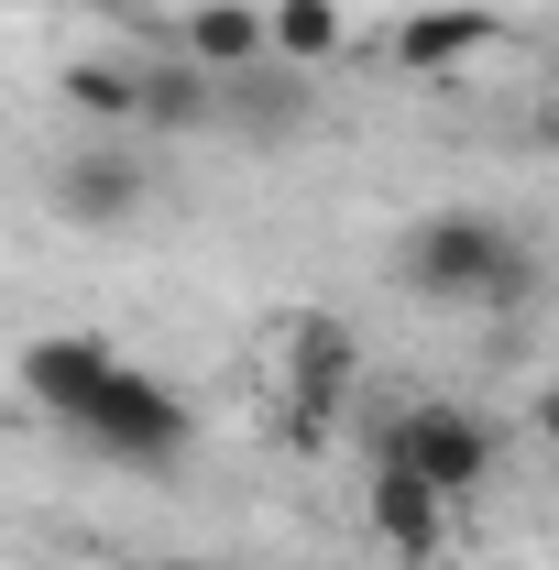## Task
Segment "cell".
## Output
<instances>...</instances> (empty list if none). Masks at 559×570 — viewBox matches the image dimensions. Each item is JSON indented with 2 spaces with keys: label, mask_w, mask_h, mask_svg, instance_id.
Segmentation results:
<instances>
[{
  "label": "cell",
  "mask_w": 559,
  "mask_h": 570,
  "mask_svg": "<svg viewBox=\"0 0 559 570\" xmlns=\"http://www.w3.org/2000/svg\"><path fill=\"white\" fill-rule=\"evenodd\" d=\"M395 275L428 307H527L538 296V253H527L516 219H493V209H428L395 242Z\"/></svg>",
  "instance_id": "1"
},
{
  "label": "cell",
  "mask_w": 559,
  "mask_h": 570,
  "mask_svg": "<svg viewBox=\"0 0 559 570\" xmlns=\"http://www.w3.org/2000/svg\"><path fill=\"white\" fill-rule=\"evenodd\" d=\"M67 428L99 450V461H121V472H176V461H187V439H198L187 395H176L165 373H133V362H110V373H99V395H88Z\"/></svg>",
  "instance_id": "2"
},
{
  "label": "cell",
  "mask_w": 559,
  "mask_h": 570,
  "mask_svg": "<svg viewBox=\"0 0 559 570\" xmlns=\"http://www.w3.org/2000/svg\"><path fill=\"white\" fill-rule=\"evenodd\" d=\"M384 461H406L418 483H439L450 504H472L493 483V428L472 417V406H439V395H428V406H406V417L384 428Z\"/></svg>",
  "instance_id": "3"
},
{
  "label": "cell",
  "mask_w": 559,
  "mask_h": 570,
  "mask_svg": "<svg viewBox=\"0 0 559 570\" xmlns=\"http://www.w3.org/2000/svg\"><path fill=\"white\" fill-rule=\"evenodd\" d=\"M362 504H373V538H384L406 570H439V560H450V494L418 483L406 461H373V494H362Z\"/></svg>",
  "instance_id": "4"
},
{
  "label": "cell",
  "mask_w": 559,
  "mask_h": 570,
  "mask_svg": "<svg viewBox=\"0 0 559 570\" xmlns=\"http://www.w3.org/2000/svg\"><path fill=\"white\" fill-rule=\"evenodd\" d=\"M341 384H351V330L296 318V341H285V439H330Z\"/></svg>",
  "instance_id": "5"
},
{
  "label": "cell",
  "mask_w": 559,
  "mask_h": 570,
  "mask_svg": "<svg viewBox=\"0 0 559 570\" xmlns=\"http://www.w3.org/2000/svg\"><path fill=\"white\" fill-rule=\"evenodd\" d=\"M493 33H504V22H493L483 0H428V11L395 22V67L406 77H450V67H472Z\"/></svg>",
  "instance_id": "6"
},
{
  "label": "cell",
  "mask_w": 559,
  "mask_h": 570,
  "mask_svg": "<svg viewBox=\"0 0 559 570\" xmlns=\"http://www.w3.org/2000/svg\"><path fill=\"white\" fill-rule=\"evenodd\" d=\"M143 198H154V176H143L121 142H99V154H77L67 176H56V209L77 219V230H121V219H143Z\"/></svg>",
  "instance_id": "7"
},
{
  "label": "cell",
  "mask_w": 559,
  "mask_h": 570,
  "mask_svg": "<svg viewBox=\"0 0 559 570\" xmlns=\"http://www.w3.org/2000/svg\"><path fill=\"white\" fill-rule=\"evenodd\" d=\"M187 56L209 77H253L275 56V11H264V0H198V11H187Z\"/></svg>",
  "instance_id": "8"
},
{
  "label": "cell",
  "mask_w": 559,
  "mask_h": 570,
  "mask_svg": "<svg viewBox=\"0 0 559 570\" xmlns=\"http://www.w3.org/2000/svg\"><path fill=\"white\" fill-rule=\"evenodd\" d=\"M110 362H121V352H99V341H77V330H56V341H33V352H22V395H33L45 417L67 428L77 406L99 395V373H110Z\"/></svg>",
  "instance_id": "9"
},
{
  "label": "cell",
  "mask_w": 559,
  "mask_h": 570,
  "mask_svg": "<svg viewBox=\"0 0 559 570\" xmlns=\"http://www.w3.org/2000/svg\"><path fill=\"white\" fill-rule=\"evenodd\" d=\"M219 121V77L176 45V56H143V132H209Z\"/></svg>",
  "instance_id": "10"
},
{
  "label": "cell",
  "mask_w": 559,
  "mask_h": 570,
  "mask_svg": "<svg viewBox=\"0 0 559 570\" xmlns=\"http://www.w3.org/2000/svg\"><path fill=\"white\" fill-rule=\"evenodd\" d=\"M264 11H275V56H285V67L341 56V0H264Z\"/></svg>",
  "instance_id": "11"
},
{
  "label": "cell",
  "mask_w": 559,
  "mask_h": 570,
  "mask_svg": "<svg viewBox=\"0 0 559 570\" xmlns=\"http://www.w3.org/2000/svg\"><path fill=\"white\" fill-rule=\"evenodd\" d=\"M67 99L88 110V121H143V67H67Z\"/></svg>",
  "instance_id": "12"
},
{
  "label": "cell",
  "mask_w": 559,
  "mask_h": 570,
  "mask_svg": "<svg viewBox=\"0 0 559 570\" xmlns=\"http://www.w3.org/2000/svg\"><path fill=\"white\" fill-rule=\"evenodd\" d=\"M538 439H549V450H559V384H549V395H538Z\"/></svg>",
  "instance_id": "13"
},
{
  "label": "cell",
  "mask_w": 559,
  "mask_h": 570,
  "mask_svg": "<svg viewBox=\"0 0 559 570\" xmlns=\"http://www.w3.org/2000/svg\"><path fill=\"white\" fill-rule=\"evenodd\" d=\"M133 570H198V560H133Z\"/></svg>",
  "instance_id": "14"
},
{
  "label": "cell",
  "mask_w": 559,
  "mask_h": 570,
  "mask_svg": "<svg viewBox=\"0 0 559 570\" xmlns=\"http://www.w3.org/2000/svg\"><path fill=\"white\" fill-rule=\"evenodd\" d=\"M549 11H559V0H549Z\"/></svg>",
  "instance_id": "15"
}]
</instances>
